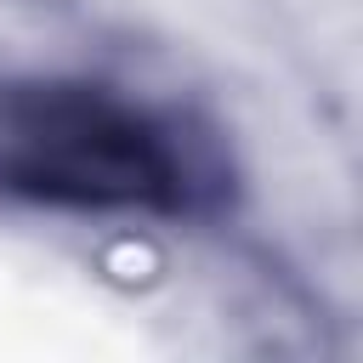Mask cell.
I'll use <instances>...</instances> for the list:
<instances>
[{"label": "cell", "instance_id": "6da1fadb", "mask_svg": "<svg viewBox=\"0 0 363 363\" xmlns=\"http://www.w3.org/2000/svg\"><path fill=\"white\" fill-rule=\"evenodd\" d=\"M187 170L164 136L91 91H34L0 119V182L62 204H176Z\"/></svg>", "mask_w": 363, "mask_h": 363}]
</instances>
